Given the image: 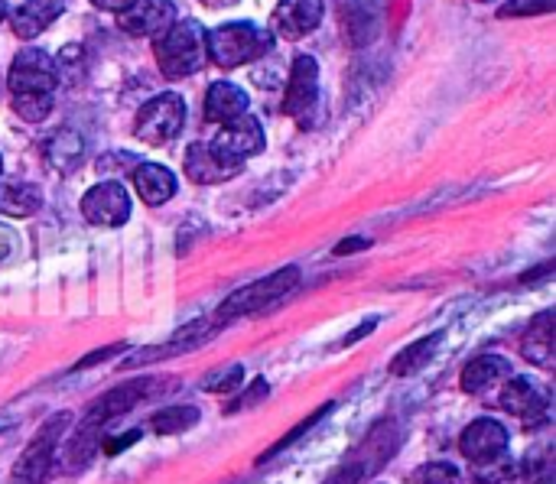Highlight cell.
Wrapping results in <instances>:
<instances>
[{
  "label": "cell",
  "instance_id": "20",
  "mask_svg": "<svg viewBox=\"0 0 556 484\" xmlns=\"http://www.w3.org/2000/svg\"><path fill=\"white\" fill-rule=\"evenodd\" d=\"M556 351V332H553V312H543L521 338V355L534 364V368H550Z\"/></svg>",
  "mask_w": 556,
  "mask_h": 484
},
{
  "label": "cell",
  "instance_id": "31",
  "mask_svg": "<svg viewBox=\"0 0 556 484\" xmlns=\"http://www.w3.org/2000/svg\"><path fill=\"white\" fill-rule=\"evenodd\" d=\"M241 384H244V368H241V364H235V368H228L222 374H212L202 387L212 390V394H235Z\"/></svg>",
  "mask_w": 556,
  "mask_h": 484
},
{
  "label": "cell",
  "instance_id": "29",
  "mask_svg": "<svg viewBox=\"0 0 556 484\" xmlns=\"http://www.w3.org/2000/svg\"><path fill=\"white\" fill-rule=\"evenodd\" d=\"M413 484H462V475L456 465L449 462H430L413 472Z\"/></svg>",
  "mask_w": 556,
  "mask_h": 484
},
{
  "label": "cell",
  "instance_id": "5",
  "mask_svg": "<svg viewBox=\"0 0 556 484\" xmlns=\"http://www.w3.org/2000/svg\"><path fill=\"white\" fill-rule=\"evenodd\" d=\"M69 423H72V413L62 410V413H53L40 429H36V436L27 442V449H23V455L17 459L14 472H10V484H40L49 475Z\"/></svg>",
  "mask_w": 556,
  "mask_h": 484
},
{
  "label": "cell",
  "instance_id": "34",
  "mask_svg": "<svg viewBox=\"0 0 556 484\" xmlns=\"http://www.w3.org/2000/svg\"><path fill=\"white\" fill-rule=\"evenodd\" d=\"M127 345L121 342V345H108V348H98V351H92V355H85L79 364H75L72 371H85V368H95V364H101V361H108V358H114V355H121Z\"/></svg>",
  "mask_w": 556,
  "mask_h": 484
},
{
  "label": "cell",
  "instance_id": "33",
  "mask_svg": "<svg viewBox=\"0 0 556 484\" xmlns=\"http://www.w3.org/2000/svg\"><path fill=\"white\" fill-rule=\"evenodd\" d=\"M361 475H365V465L361 462H352V465H342V468H335V472L322 481V484H358Z\"/></svg>",
  "mask_w": 556,
  "mask_h": 484
},
{
  "label": "cell",
  "instance_id": "22",
  "mask_svg": "<svg viewBox=\"0 0 556 484\" xmlns=\"http://www.w3.org/2000/svg\"><path fill=\"white\" fill-rule=\"evenodd\" d=\"M43 208V192L33 182H0V215L30 218Z\"/></svg>",
  "mask_w": 556,
  "mask_h": 484
},
{
  "label": "cell",
  "instance_id": "9",
  "mask_svg": "<svg viewBox=\"0 0 556 484\" xmlns=\"http://www.w3.org/2000/svg\"><path fill=\"white\" fill-rule=\"evenodd\" d=\"M498 407L530 426V423H540L543 416H547L550 394H547V387L534 381V377L511 374L498 390Z\"/></svg>",
  "mask_w": 556,
  "mask_h": 484
},
{
  "label": "cell",
  "instance_id": "17",
  "mask_svg": "<svg viewBox=\"0 0 556 484\" xmlns=\"http://www.w3.org/2000/svg\"><path fill=\"white\" fill-rule=\"evenodd\" d=\"M241 114H248V95H244V88L231 82L209 85V91H205V121L228 124Z\"/></svg>",
  "mask_w": 556,
  "mask_h": 484
},
{
  "label": "cell",
  "instance_id": "12",
  "mask_svg": "<svg viewBox=\"0 0 556 484\" xmlns=\"http://www.w3.org/2000/svg\"><path fill=\"white\" fill-rule=\"evenodd\" d=\"M319 104V65L313 56H296L287 82V95H283V111L290 117H303Z\"/></svg>",
  "mask_w": 556,
  "mask_h": 484
},
{
  "label": "cell",
  "instance_id": "37",
  "mask_svg": "<svg viewBox=\"0 0 556 484\" xmlns=\"http://www.w3.org/2000/svg\"><path fill=\"white\" fill-rule=\"evenodd\" d=\"M140 433H127V436H121V439H108L105 446H108V452L114 455V452H121V446H127V442H134Z\"/></svg>",
  "mask_w": 556,
  "mask_h": 484
},
{
  "label": "cell",
  "instance_id": "2",
  "mask_svg": "<svg viewBox=\"0 0 556 484\" xmlns=\"http://www.w3.org/2000/svg\"><path fill=\"white\" fill-rule=\"evenodd\" d=\"M270 46H274V33L257 23H225L205 33V56H212V62L222 69H238L244 62L261 59Z\"/></svg>",
  "mask_w": 556,
  "mask_h": 484
},
{
  "label": "cell",
  "instance_id": "28",
  "mask_svg": "<svg viewBox=\"0 0 556 484\" xmlns=\"http://www.w3.org/2000/svg\"><path fill=\"white\" fill-rule=\"evenodd\" d=\"M329 410H332V403H326V407H319V410H316L313 416H306V420H303L300 426H296V429H290V433H287V436H283V439L277 442V446H274V449H267V452H264V455H261V459H257V462H261V465H264V462H270V459H274V455H280L283 449H290V446H293V442H296V439H303V436H306V433H309V429H313V426H316L319 420H326V413H329Z\"/></svg>",
  "mask_w": 556,
  "mask_h": 484
},
{
  "label": "cell",
  "instance_id": "7",
  "mask_svg": "<svg viewBox=\"0 0 556 484\" xmlns=\"http://www.w3.org/2000/svg\"><path fill=\"white\" fill-rule=\"evenodd\" d=\"M59 69L49 52L23 49L10 65V98L14 95H56Z\"/></svg>",
  "mask_w": 556,
  "mask_h": 484
},
{
  "label": "cell",
  "instance_id": "18",
  "mask_svg": "<svg viewBox=\"0 0 556 484\" xmlns=\"http://www.w3.org/2000/svg\"><path fill=\"white\" fill-rule=\"evenodd\" d=\"M235 173H241V166H231L209 150V143H192L186 150V176L199 186H212V182H225Z\"/></svg>",
  "mask_w": 556,
  "mask_h": 484
},
{
  "label": "cell",
  "instance_id": "13",
  "mask_svg": "<svg viewBox=\"0 0 556 484\" xmlns=\"http://www.w3.org/2000/svg\"><path fill=\"white\" fill-rule=\"evenodd\" d=\"M118 23L131 36H153L166 33L176 23V7L170 0H134L131 7L118 13Z\"/></svg>",
  "mask_w": 556,
  "mask_h": 484
},
{
  "label": "cell",
  "instance_id": "15",
  "mask_svg": "<svg viewBox=\"0 0 556 484\" xmlns=\"http://www.w3.org/2000/svg\"><path fill=\"white\" fill-rule=\"evenodd\" d=\"M514 374L511 361L501 355H478L462 368V390L465 394L485 397V394H498L501 384Z\"/></svg>",
  "mask_w": 556,
  "mask_h": 484
},
{
  "label": "cell",
  "instance_id": "40",
  "mask_svg": "<svg viewBox=\"0 0 556 484\" xmlns=\"http://www.w3.org/2000/svg\"><path fill=\"white\" fill-rule=\"evenodd\" d=\"M209 7H225V4H235V0H205Z\"/></svg>",
  "mask_w": 556,
  "mask_h": 484
},
{
  "label": "cell",
  "instance_id": "38",
  "mask_svg": "<svg viewBox=\"0 0 556 484\" xmlns=\"http://www.w3.org/2000/svg\"><path fill=\"white\" fill-rule=\"evenodd\" d=\"M534 484H556V481H553V475H550V472H543V475H540Z\"/></svg>",
  "mask_w": 556,
  "mask_h": 484
},
{
  "label": "cell",
  "instance_id": "41",
  "mask_svg": "<svg viewBox=\"0 0 556 484\" xmlns=\"http://www.w3.org/2000/svg\"><path fill=\"white\" fill-rule=\"evenodd\" d=\"M0 169H4V160H0Z\"/></svg>",
  "mask_w": 556,
  "mask_h": 484
},
{
  "label": "cell",
  "instance_id": "21",
  "mask_svg": "<svg viewBox=\"0 0 556 484\" xmlns=\"http://www.w3.org/2000/svg\"><path fill=\"white\" fill-rule=\"evenodd\" d=\"M56 17H62V0H27L14 10L10 26L20 39H36Z\"/></svg>",
  "mask_w": 556,
  "mask_h": 484
},
{
  "label": "cell",
  "instance_id": "42",
  "mask_svg": "<svg viewBox=\"0 0 556 484\" xmlns=\"http://www.w3.org/2000/svg\"><path fill=\"white\" fill-rule=\"evenodd\" d=\"M478 4H482V0H478Z\"/></svg>",
  "mask_w": 556,
  "mask_h": 484
},
{
  "label": "cell",
  "instance_id": "11",
  "mask_svg": "<svg viewBox=\"0 0 556 484\" xmlns=\"http://www.w3.org/2000/svg\"><path fill=\"white\" fill-rule=\"evenodd\" d=\"M82 215L101 228H121L131 218V195L121 186L118 179L98 182L95 189L85 192L82 199Z\"/></svg>",
  "mask_w": 556,
  "mask_h": 484
},
{
  "label": "cell",
  "instance_id": "25",
  "mask_svg": "<svg viewBox=\"0 0 556 484\" xmlns=\"http://www.w3.org/2000/svg\"><path fill=\"white\" fill-rule=\"evenodd\" d=\"M46 156L53 169H72L75 163L82 160V137L75 130H59V134L49 140Z\"/></svg>",
  "mask_w": 556,
  "mask_h": 484
},
{
  "label": "cell",
  "instance_id": "14",
  "mask_svg": "<svg viewBox=\"0 0 556 484\" xmlns=\"http://www.w3.org/2000/svg\"><path fill=\"white\" fill-rule=\"evenodd\" d=\"M215 332V319H196V322H189L183 325L170 342H160V345H153L147 351H137V355L127 361V368H137V364H153V361H163V358H176V355H186V351L192 348H199L205 338H209Z\"/></svg>",
  "mask_w": 556,
  "mask_h": 484
},
{
  "label": "cell",
  "instance_id": "39",
  "mask_svg": "<svg viewBox=\"0 0 556 484\" xmlns=\"http://www.w3.org/2000/svg\"><path fill=\"white\" fill-rule=\"evenodd\" d=\"M10 17V10H7V0H0V23H4Z\"/></svg>",
  "mask_w": 556,
  "mask_h": 484
},
{
  "label": "cell",
  "instance_id": "27",
  "mask_svg": "<svg viewBox=\"0 0 556 484\" xmlns=\"http://www.w3.org/2000/svg\"><path fill=\"white\" fill-rule=\"evenodd\" d=\"M521 481V465L511 462L508 455L491 465L475 468V484H517Z\"/></svg>",
  "mask_w": 556,
  "mask_h": 484
},
{
  "label": "cell",
  "instance_id": "10",
  "mask_svg": "<svg viewBox=\"0 0 556 484\" xmlns=\"http://www.w3.org/2000/svg\"><path fill=\"white\" fill-rule=\"evenodd\" d=\"M508 442H511V436H508V429H504V423L475 420V423H469L462 429L459 449L475 468H482V465L504 459V455H508Z\"/></svg>",
  "mask_w": 556,
  "mask_h": 484
},
{
  "label": "cell",
  "instance_id": "6",
  "mask_svg": "<svg viewBox=\"0 0 556 484\" xmlns=\"http://www.w3.org/2000/svg\"><path fill=\"white\" fill-rule=\"evenodd\" d=\"M186 121V104L176 91H163V95L150 98L137 114V137L153 147H163L170 143Z\"/></svg>",
  "mask_w": 556,
  "mask_h": 484
},
{
  "label": "cell",
  "instance_id": "32",
  "mask_svg": "<svg viewBox=\"0 0 556 484\" xmlns=\"http://www.w3.org/2000/svg\"><path fill=\"white\" fill-rule=\"evenodd\" d=\"M137 166H140V160H137V156H131V153H108V156H101V163H98L101 173H111V169H114V173L131 169V173H134Z\"/></svg>",
  "mask_w": 556,
  "mask_h": 484
},
{
  "label": "cell",
  "instance_id": "3",
  "mask_svg": "<svg viewBox=\"0 0 556 484\" xmlns=\"http://www.w3.org/2000/svg\"><path fill=\"white\" fill-rule=\"evenodd\" d=\"M153 56L166 78H186L205 65V30L196 20H179L153 39Z\"/></svg>",
  "mask_w": 556,
  "mask_h": 484
},
{
  "label": "cell",
  "instance_id": "1",
  "mask_svg": "<svg viewBox=\"0 0 556 484\" xmlns=\"http://www.w3.org/2000/svg\"><path fill=\"white\" fill-rule=\"evenodd\" d=\"M160 387H173V381H153V377H140V381H127L121 387L108 390V394H101L92 407L85 410L82 423L75 426V433L69 436V442H62V468L66 472H79L88 462H92L95 446L105 436V429L121 420L124 413H131L134 407H140L144 400H150L157 394Z\"/></svg>",
  "mask_w": 556,
  "mask_h": 484
},
{
  "label": "cell",
  "instance_id": "19",
  "mask_svg": "<svg viewBox=\"0 0 556 484\" xmlns=\"http://www.w3.org/2000/svg\"><path fill=\"white\" fill-rule=\"evenodd\" d=\"M134 189L147 205H166L176 195V176L173 169H166L160 163H140L134 169Z\"/></svg>",
  "mask_w": 556,
  "mask_h": 484
},
{
  "label": "cell",
  "instance_id": "26",
  "mask_svg": "<svg viewBox=\"0 0 556 484\" xmlns=\"http://www.w3.org/2000/svg\"><path fill=\"white\" fill-rule=\"evenodd\" d=\"M53 98L56 95H14L10 101H14V111H17L20 121L40 124V121H46L49 114H53Z\"/></svg>",
  "mask_w": 556,
  "mask_h": 484
},
{
  "label": "cell",
  "instance_id": "8",
  "mask_svg": "<svg viewBox=\"0 0 556 484\" xmlns=\"http://www.w3.org/2000/svg\"><path fill=\"white\" fill-rule=\"evenodd\" d=\"M209 150L231 166H244V160L264 150V130L254 114H241L235 121L222 124V130L209 143Z\"/></svg>",
  "mask_w": 556,
  "mask_h": 484
},
{
  "label": "cell",
  "instance_id": "35",
  "mask_svg": "<svg viewBox=\"0 0 556 484\" xmlns=\"http://www.w3.org/2000/svg\"><path fill=\"white\" fill-rule=\"evenodd\" d=\"M92 4L98 7V10H108V13H121V10H127L134 4V0H92Z\"/></svg>",
  "mask_w": 556,
  "mask_h": 484
},
{
  "label": "cell",
  "instance_id": "4",
  "mask_svg": "<svg viewBox=\"0 0 556 484\" xmlns=\"http://www.w3.org/2000/svg\"><path fill=\"white\" fill-rule=\"evenodd\" d=\"M296 283H300V267H280L277 273H270V277H261V280H254V283L231 293L225 303L218 306L215 322L254 316V312L267 309L270 303H277V299L290 296L296 290Z\"/></svg>",
  "mask_w": 556,
  "mask_h": 484
},
{
  "label": "cell",
  "instance_id": "23",
  "mask_svg": "<svg viewBox=\"0 0 556 484\" xmlns=\"http://www.w3.org/2000/svg\"><path fill=\"white\" fill-rule=\"evenodd\" d=\"M439 342H443V332H433V335H426V338H417L413 345H407L400 355H394L391 361V374L394 377H407V374H417L426 361H430L436 355V348Z\"/></svg>",
  "mask_w": 556,
  "mask_h": 484
},
{
  "label": "cell",
  "instance_id": "36",
  "mask_svg": "<svg viewBox=\"0 0 556 484\" xmlns=\"http://www.w3.org/2000/svg\"><path fill=\"white\" fill-rule=\"evenodd\" d=\"M371 241H365V238H352V241H345V244H339L335 247V254H352V251H361V247H368Z\"/></svg>",
  "mask_w": 556,
  "mask_h": 484
},
{
  "label": "cell",
  "instance_id": "16",
  "mask_svg": "<svg viewBox=\"0 0 556 484\" xmlns=\"http://www.w3.org/2000/svg\"><path fill=\"white\" fill-rule=\"evenodd\" d=\"M322 20V0H280L274 10V33L283 39H303Z\"/></svg>",
  "mask_w": 556,
  "mask_h": 484
},
{
  "label": "cell",
  "instance_id": "24",
  "mask_svg": "<svg viewBox=\"0 0 556 484\" xmlns=\"http://www.w3.org/2000/svg\"><path fill=\"white\" fill-rule=\"evenodd\" d=\"M196 423H199V410L189 407V403H183V407H166V410H160V413L150 416L153 433H160V436L186 433V429H192Z\"/></svg>",
  "mask_w": 556,
  "mask_h": 484
},
{
  "label": "cell",
  "instance_id": "30",
  "mask_svg": "<svg viewBox=\"0 0 556 484\" xmlns=\"http://www.w3.org/2000/svg\"><path fill=\"white\" fill-rule=\"evenodd\" d=\"M556 0H508L498 7V17H534V13H550Z\"/></svg>",
  "mask_w": 556,
  "mask_h": 484
}]
</instances>
